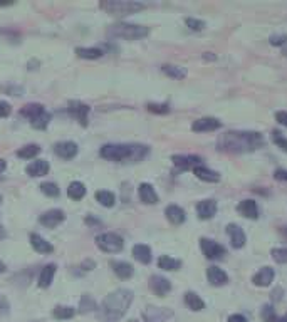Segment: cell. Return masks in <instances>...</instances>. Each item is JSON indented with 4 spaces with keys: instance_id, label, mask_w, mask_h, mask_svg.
<instances>
[{
    "instance_id": "51",
    "label": "cell",
    "mask_w": 287,
    "mask_h": 322,
    "mask_svg": "<svg viewBox=\"0 0 287 322\" xmlns=\"http://www.w3.org/2000/svg\"><path fill=\"white\" fill-rule=\"evenodd\" d=\"M5 166H7V165H5V161H4V160H0V173L4 172V169H5Z\"/></svg>"
},
{
    "instance_id": "26",
    "label": "cell",
    "mask_w": 287,
    "mask_h": 322,
    "mask_svg": "<svg viewBox=\"0 0 287 322\" xmlns=\"http://www.w3.org/2000/svg\"><path fill=\"white\" fill-rule=\"evenodd\" d=\"M133 257L141 263H150L151 262V249L145 243H138L133 247Z\"/></svg>"
},
{
    "instance_id": "5",
    "label": "cell",
    "mask_w": 287,
    "mask_h": 322,
    "mask_svg": "<svg viewBox=\"0 0 287 322\" xmlns=\"http://www.w3.org/2000/svg\"><path fill=\"white\" fill-rule=\"evenodd\" d=\"M21 115L24 118H27L30 121V124H32V128H35V129H44L50 121V115L44 109V106H41V104L24 106L21 109Z\"/></svg>"
},
{
    "instance_id": "33",
    "label": "cell",
    "mask_w": 287,
    "mask_h": 322,
    "mask_svg": "<svg viewBox=\"0 0 287 322\" xmlns=\"http://www.w3.org/2000/svg\"><path fill=\"white\" fill-rule=\"evenodd\" d=\"M76 52H78V55L82 59H99L101 55L104 54L103 50L96 49V47H79V49H76Z\"/></svg>"
},
{
    "instance_id": "7",
    "label": "cell",
    "mask_w": 287,
    "mask_h": 322,
    "mask_svg": "<svg viewBox=\"0 0 287 322\" xmlns=\"http://www.w3.org/2000/svg\"><path fill=\"white\" fill-rule=\"evenodd\" d=\"M96 245L103 250L107 252V254H116V252H121L124 247V242L118 233H101V235L96 237Z\"/></svg>"
},
{
    "instance_id": "38",
    "label": "cell",
    "mask_w": 287,
    "mask_h": 322,
    "mask_svg": "<svg viewBox=\"0 0 287 322\" xmlns=\"http://www.w3.org/2000/svg\"><path fill=\"white\" fill-rule=\"evenodd\" d=\"M260 317H262L264 322H279L276 311H274V307L271 304H267V306L262 307V311H260Z\"/></svg>"
},
{
    "instance_id": "1",
    "label": "cell",
    "mask_w": 287,
    "mask_h": 322,
    "mask_svg": "<svg viewBox=\"0 0 287 322\" xmlns=\"http://www.w3.org/2000/svg\"><path fill=\"white\" fill-rule=\"evenodd\" d=\"M265 144V138L257 131H227L217 138V149L223 153H250Z\"/></svg>"
},
{
    "instance_id": "35",
    "label": "cell",
    "mask_w": 287,
    "mask_h": 322,
    "mask_svg": "<svg viewBox=\"0 0 287 322\" xmlns=\"http://www.w3.org/2000/svg\"><path fill=\"white\" fill-rule=\"evenodd\" d=\"M41 148L37 146V144H27V146H24L17 151V156L19 158H24V160H30V158H35L39 155Z\"/></svg>"
},
{
    "instance_id": "40",
    "label": "cell",
    "mask_w": 287,
    "mask_h": 322,
    "mask_svg": "<svg viewBox=\"0 0 287 322\" xmlns=\"http://www.w3.org/2000/svg\"><path fill=\"white\" fill-rule=\"evenodd\" d=\"M39 188L44 195H47V197H57V195H59V188H57L56 183H42Z\"/></svg>"
},
{
    "instance_id": "31",
    "label": "cell",
    "mask_w": 287,
    "mask_h": 322,
    "mask_svg": "<svg viewBox=\"0 0 287 322\" xmlns=\"http://www.w3.org/2000/svg\"><path fill=\"white\" fill-rule=\"evenodd\" d=\"M158 267L163 270H168V272H173V270H178L182 267V262L178 258H171L168 255H162L158 258Z\"/></svg>"
},
{
    "instance_id": "37",
    "label": "cell",
    "mask_w": 287,
    "mask_h": 322,
    "mask_svg": "<svg viewBox=\"0 0 287 322\" xmlns=\"http://www.w3.org/2000/svg\"><path fill=\"white\" fill-rule=\"evenodd\" d=\"M271 138H272V141H274V144H276L277 148H280V149L284 151V153H287V138L282 135V132L274 129L271 132Z\"/></svg>"
},
{
    "instance_id": "17",
    "label": "cell",
    "mask_w": 287,
    "mask_h": 322,
    "mask_svg": "<svg viewBox=\"0 0 287 322\" xmlns=\"http://www.w3.org/2000/svg\"><path fill=\"white\" fill-rule=\"evenodd\" d=\"M196 213L202 220H210L217 213V201L215 200H202L196 205Z\"/></svg>"
},
{
    "instance_id": "30",
    "label": "cell",
    "mask_w": 287,
    "mask_h": 322,
    "mask_svg": "<svg viewBox=\"0 0 287 322\" xmlns=\"http://www.w3.org/2000/svg\"><path fill=\"white\" fill-rule=\"evenodd\" d=\"M185 304L188 306L190 311L199 312L202 309H205V302L200 299V295H196L195 292H187L185 294Z\"/></svg>"
},
{
    "instance_id": "49",
    "label": "cell",
    "mask_w": 287,
    "mask_h": 322,
    "mask_svg": "<svg viewBox=\"0 0 287 322\" xmlns=\"http://www.w3.org/2000/svg\"><path fill=\"white\" fill-rule=\"evenodd\" d=\"M228 322H247V319L242 314H232L230 317H228Z\"/></svg>"
},
{
    "instance_id": "13",
    "label": "cell",
    "mask_w": 287,
    "mask_h": 322,
    "mask_svg": "<svg viewBox=\"0 0 287 322\" xmlns=\"http://www.w3.org/2000/svg\"><path fill=\"white\" fill-rule=\"evenodd\" d=\"M150 287L156 295L165 297V295L171 290V283L168 279H165V277H162V275H153L150 279Z\"/></svg>"
},
{
    "instance_id": "22",
    "label": "cell",
    "mask_w": 287,
    "mask_h": 322,
    "mask_svg": "<svg viewBox=\"0 0 287 322\" xmlns=\"http://www.w3.org/2000/svg\"><path fill=\"white\" fill-rule=\"evenodd\" d=\"M165 215L173 225H182L185 220H187V215H185L183 208H180L178 205H168L167 210H165Z\"/></svg>"
},
{
    "instance_id": "15",
    "label": "cell",
    "mask_w": 287,
    "mask_h": 322,
    "mask_svg": "<svg viewBox=\"0 0 287 322\" xmlns=\"http://www.w3.org/2000/svg\"><path fill=\"white\" fill-rule=\"evenodd\" d=\"M274 275H276L274 269L262 267L257 274H254L252 282H254L255 287H267V286H271V282L274 280Z\"/></svg>"
},
{
    "instance_id": "34",
    "label": "cell",
    "mask_w": 287,
    "mask_h": 322,
    "mask_svg": "<svg viewBox=\"0 0 287 322\" xmlns=\"http://www.w3.org/2000/svg\"><path fill=\"white\" fill-rule=\"evenodd\" d=\"M96 200L99 201V205H103V206H113L114 205V201H116V197H114V193L113 192H107V190H101L96 193Z\"/></svg>"
},
{
    "instance_id": "29",
    "label": "cell",
    "mask_w": 287,
    "mask_h": 322,
    "mask_svg": "<svg viewBox=\"0 0 287 322\" xmlns=\"http://www.w3.org/2000/svg\"><path fill=\"white\" fill-rule=\"evenodd\" d=\"M162 71L168 75L171 79H176V81H182L187 78V69L182 67V66H171V64H165L162 66Z\"/></svg>"
},
{
    "instance_id": "43",
    "label": "cell",
    "mask_w": 287,
    "mask_h": 322,
    "mask_svg": "<svg viewBox=\"0 0 287 322\" xmlns=\"http://www.w3.org/2000/svg\"><path fill=\"white\" fill-rule=\"evenodd\" d=\"M146 107H148L150 112H156V115H167V112H170L168 104H153V103H150Z\"/></svg>"
},
{
    "instance_id": "27",
    "label": "cell",
    "mask_w": 287,
    "mask_h": 322,
    "mask_svg": "<svg viewBox=\"0 0 287 322\" xmlns=\"http://www.w3.org/2000/svg\"><path fill=\"white\" fill-rule=\"evenodd\" d=\"M54 275H56V265L49 263L46 265L42 270H41V275H39V287L42 289H47L50 283L54 280Z\"/></svg>"
},
{
    "instance_id": "9",
    "label": "cell",
    "mask_w": 287,
    "mask_h": 322,
    "mask_svg": "<svg viewBox=\"0 0 287 322\" xmlns=\"http://www.w3.org/2000/svg\"><path fill=\"white\" fill-rule=\"evenodd\" d=\"M173 312L168 311V309H163V307H146V311L143 312V317L146 322H167Z\"/></svg>"
},
{
    "instance_id": "19",
    "label": "cell",
    "mask_w": 287,
    "mask_h": 322,
    "mask_svg": "<svg viewBox=\"0 0 287 322\" xmlns=\"http://www.w3.org/2000/svg\"><path fill=\"white\" fill-rule=\"evenodd\" d=\"M207 279L208 282L212 283V286L215 287H222V286H225V283L228 282V275L223 272L222 269L219 267H215V265H212V267H208L207 269Z\"/></svg>"
},
{
    "instance_id": "12",
    "label": "cell",
    "mask_w": 287,
    "mask_h": 322,
    "mask_svg": "<svg viewBox=\"0 0 287 322\" xmlns=\"http://www.w3.org/2000/svg\"><path fill=\"white\" fill-rule=\"evenodd\" d=\"M227 233H228V237H230V242H232L234 249H242L245 245V242H247L245 232L242 230L239 225L228 223L227 225Z\"/></svg>"
},
{
    "instance_id": "42",
    "label": "cell",
    "mask_w": 287,
    "mask_h": 322,
    "mask_svg": "<svg viewBox=\"0 0 287 322\" xmlns=\"http://www.w3.org/2000/svg\"><path fill=\"white\" fill-rule=\"evenodd\" d=\"M272 258L276 260L277 263H287V247H282V249H274L272 252Z\"/></svg>"
},
{
    "instance_id": "8",
    "label": "cell",
    "mask_w": 287,
    "mask_h": 322,
    "mask_svg": "<svg viewBox=\"0 0 287 322\" xmlns=\"http://www.w3.org/2000/svg\"><path fill=\"white\" fill-rule=\"evenodd\" d=\"M200 249L203 252V255H205L208 260H220V258H223L227 254L223 245H220L219 242L210 240V238H202L200 240Z\"/></svg>"
},
{
    "instance_id": "52",
    "label": "cell",
    "mask_w": 287,
    "mask_h": 322,
    "mask_svg": "<svg viewBox=\"0 0 287 322\" xmlns=\"http://www.w3.org/2000/svg\"><path fill=\"white\" fill-rule=\"evenodd\" d=\"M5 272V263L4 262H0V274Z\"/></svg>"
},
{
    "instance_id": "32",
    "label": "cell",
    "mask_w": 287,
    "mask_h": 322,
    "mask_svg": "<svg viewBox=\"0 0 287 322\" xmlns=\"http://www.w3.org/2000/svg\"><path fill=\"white\" fill-rule=\"evenodd\" d=\"M67 195L73 200H81V198H84L86 188H84V185H82L81 181H73L71 185H69V188H67Z\"/></svg>"
},
{
    "instance_id": "10",
    "label": "cell",
    "mask_w": 287,
    "mask_h": 322,
    "mask_svg": "<svg viewBox=\"0 0 287 322\" xmlns=\"http://www.w3.org/2000/svg\"><path fill=\"white\" fill-rule=\"evenodd\" d=\"M171 161L175 163V166L182 169H193L195 166H200L203 160L195 155H175L171 156Z\"/></svg>"
},
{
    "instance_id": "56",
    "label": "cell",
    "mask_w": 287,
    "mask_h": 322,
    "mask_svg": "<svg viewBox=\"0 0 287 322\" xmlns=\"http://www.w3.org/2000/svg\"><path fill=\"white\" fill-rule=\"evenodd\" d=\"M0 203H2V197H0Z\"/></svg>"
},
{
    "instance_id": "2",
    "label": "cell",
    "mask_w": 287,
    "mask_h": 322,
    "mask_svg": "<svg viewBox=\"0 0 287 322\" xmlns=\"http://www.w3.org/2000/svg\"><path fill=\"white\" fill-rule=\"evenodd\" d=\"M150 153L148 146L143 144H104L101 156L110 161H139Z\"/></svg>"
},
{
    "instance_id": "14",
    "label": "cell",
    "mask_w": 287,
    "mask_h": 322,
    "mask_svg": "<svg viewBox=\"0 0 287 322\" xmlns=\"http://www.w3.org/2000/svg\"><path fill=\"white\" fill-rule=\"evenodd\" d=\"M54 151L62 160H73V158L78 155V144L73 141H61L54 146Z\"/></svg>"
},
{
    "instance_id": "21",
    "label": "cell",
    "mask_w": 287,
    "mask_h": 322,
    "mask_svg": "<svg viewBox=\"0 0 287 322\" xmlns=\"http://www.w3.org/2000/svg\"><path fill=\"white\" fill-rule=\"evenodd\" d=\"M193 173H195L196 178L202 180V181H207V183H219L220 181V175L219 173L213 172V169L207 168V166H203V165L195 166Z\"/></svg>"
},
{
    "instance_id": "46",
    "label": "cell",
    "mask_w": 287,
    "mask_h": 322,
    "mask_svg": "<svg viewBox=\"0 0 287 322\" xmlns=\"http://www.w3.org/2000/svg\"><path fill=\"white\" fill-rule=\"evenodd\" d=\"M7 312H9V302H7V299H5L2 294H0V315H4Z\"/></svg>"
},
{
    "instance_id": "50",
    "label": "cell",
    "mask_w": 287,
    "mask_h": 322,
    "mask_svg": "<svg viewBox=\"0 0 287 322\" xmlns=\"http://www.w3.org/2000/svg\"><path fill=\"white\" fill-rule=\"evenodd\" d=\"M203 61H217V55H213L212 52H205L203 54Z\"/></svg>"
},
{
    "instance_id": "24",
    "label": "cell",
    "mask_w": 287,
    "mask_h": 322,
    "mask_svg": "<svg viewBox=\"0 0 287 322\" xmlns=\"http://www.w3.org/2000/svg\"><path fill=\"white\" fill-rule=\"evenodd\" d=\"M49 173V163L46 160H37V161H32L30 165L27 166V175L34 176H46Z\"/></svg>"
},
{
    "instance_id": "11",
    "label": "cell",
    "mask_w": 287,
    "mask_h": 322,
    "mask_svg": "<svg viewBox=\"0 0 287 322\" xmlns=\"http://www.w3.org/2000/svg\"><path fill=\"white\" fill-rule=\"evenodd\" d=\"M222 128V121L217 118H200L191 124V131L195 132H208V131H217Z\"/></svg>"
},
{
    "instance_id": "18",
    "label": "cell",
    "mask_w": 287,
    "mask_h": 322,
    "mask_svg": "<svg viewBox=\"0 0 287 322\" xmlns=\"http://www.w3.org/2000/svg\"><path fill=\"white\" fill-rule=\"evenodd\" d=\"M237 212L245 218H250V220L259 218V206L254 200H242L237 206Z\"/></svg>"
},
{
    "instance_id": "3",
    "label": "cell",
    "mask_w": 287,
    "mask_h": 322,
    "mask_svg": "<svg viewBox=\"0 0 287 322\" xmlns=\"http://www.w3.org/2000/svg\"><path fill=\"white\" fill-rule=\"evenodd\" d=\"M133 302V292L128 289H118L103 300V314L107 319H121Z\"/></svg>"
},
{
    "instance_id": "41",
    "label": "cell",
    "mask_w": 287,
    "mask_h": 322,
    "mask_svg": "<svg viewBox=\"0 0 287 322\" xmlns=\"http://www.w3.org/2000/svg\"><path fill=\"white\" fill-rule=\"evenodd\" d=\"M185 24L188 25V29L195 30V32H200V30L205 29V22L200 21V18H193V17H188L187 21H185Z\"/></svg>"
},
{
    "instance_id": "28",
    "label": "cell",
    "mask_w": 287,
    "mask_h": 322,
    "mask_svg": "<svg viewBox=\"0 0 287 322\" xmlns=\"http://www.w3.org/2000/svg\"><path fill=\"white\" fill-rule=\"evenodd\" d=\"M111 267L114 270V274H116L119 279H130V277L133 275V272H135L133 265L128 263V262H113Z\"/></svg>"
},
{
    "instance_id": "36",
    "label": "cell",
    "mask_w": 287,
    "mask_h": 322,
    "mask_svg": "<svg viewBox=\"0 0 287 322\" xmlns=\"http://www.w3.org/2000/svg\"><path fill=\"white\" fill-rule=\"evenodd\" d=\"M52 315L56 319H59V320L71 319L74 315V309L73 307H66V306H59V307H56L52 311Z\"/></svg>"
},
{
    "instance_id": "57",
    "label": "cell",
    "mask_w": 287,
    "mask_h": 322,
    "mask_svg": "<svg viewBox=\"0 0 287 322\" xmlns=\"http://www.w3.org/2000/svg\"><path fill=\"white\" fill-rule=\"evenodd\" d=\"M131 322H138V320H131Z\"/></svg>"
},
{
    "instance_id": "44",
    "label": "cell",
    "mask_w": 287,
    "mask_h": 322,
    "mask_svg": "<svg viewBox=\"0 0 287 322\" xmlns=\"http://www.w3.org/2000/svg\"><path fill=\"white\" fill-rule=\"evenodd\" d=\"M271 46H285L287 44V35L285 34H274L269 37Z\"/></svg>"
},
{
    "instance_id": "39",
    "label": "cell",
    "mask_w": 287,
    "mask_h": 322,
    "mask_svg": "<svg viewBox=\"0 0 287 322\" xmlns=\"http://www.w3.org/2000/svg\"><path fill=\"white\" fill-rule=\"evenodd\" d=\"M79 309H81V312H93L96 311V302L89 297V295H84L79 302Z\"/></svg>"
},
{
    "instance_id": "54",
    "label": "cell",
    "mask_w": 287,
    "mask_h": 322,
    "mask_svg": "<svg viewBox=\"0 0 287 322\" xmlns=\"http://www.w3.org/2000/svg\"><path fill=\"white\" fill-rule=\"evenodd\" d=\"M279 322H287V314L284 315V317H282V319H279Z\"/></svg>"
},
{
    "instance_id": "20",
    "label": "cell",
    "mask_w": 287,
    "mask_h": 322,
    "mask_svg": "<svg viewBox=\"0 0 287 322\" xmlns=\"http://www.w3.org/2000/svg\"><path fill=\"white\" fill-rule=\"evenodd\" d=\"M138 193H139V200L143 201L146 205H155L158 203V195L155 192V188H153L150 183H141L138 188Z\"/></svg>"
},
{
    "instance_id": "55",
    "label": "cell",
    "mask_w": 287,
    "mask_h": 322,
    "mask_svg": "<svg viewBox=\"0 0 287 322\" xmlns=\"http://www.w3.org/2000/svg\"><path fill=\"white\" fill-rule=\"evenodd\" d=\"M282 54L287 58V46H284V49H282Z\"/></svg>"
},
{
    "instance_id": "23",
    "label": "cell",
    "mask_w": 287,
    "mask_h": 322,
    "mask_svg": "<svg viewBox=\"0 0 287 322\" xmlns=\"http://www.w3.org/2000/svg\"><path fill=\"white\" fill-rule=\"evenodd\" d=\"M30 245H32V249L35 252H39V254H50V252H54L52 245H50L46 238L37 235V233H32L30 235Z\"/></svg>"
},
{
    "instance_id": "6",
    "label": "cell",
    "mask_w": 287,
    "mask_h": 322,
    "mask_svg": "<svg viewBox=\"0 0 287 322\" xmlns=\"http://www.w3.org/2000/svg\"><path fill=\"white\" fill-rule=\"evenodd\" d=\"M101 9L110 12L113 15H128L135 14L138 10H143L145 4L130 2V0H107V2H101Z\"/></svg>"
},
{
    "instance_id": "47",
    "label": "cell",
    "mask_w": 287,
    "mask_h": 322,
    "mask_svg": "<svg viewBox=\"0 0 287 322\" xmlns=\"http://www.w3.org/2000/svg\"><path fill=\"white\" fill-rule=\"evenodd\" d=\"M276 119H277V123H280V124L287 128V111H277L276 112Z\"/></svg>"
},
{
    "instance_id": "25",
    "label": "cell",
    "mask_w": 287,
    "mask_h": 322,
    "mask_svg": "<svg viewBox=\"0 0 287 322\" xmlns=\"http://www.w3.org/2000/svg\"><path fill=\"white\" fill-rule=\"evenodd\" d=\"M69 111H71V115L76 116V119L82 124L86 126L87 124V115H89V106L82 104V103H71V107H69Z\"/></svg>"
},
{
    "instance_id": "48",
    "label": "cell",
    "mask_w": 287,
    "mask_h": 322,
    "mask_svg": "<svg viewBox=\"0 0 287 322\" xmlns=\"http://www.w3.org/2000/svg\"><path fill=\"white\" fill-rule=\"evenodd\" d=\"M274 178L279 181H287V169H277V172L274 173Z\"/></svg>"
},
{
    "instance_id": "53",
    "label": "cell",
    "mask_w": 287,
    "mask_h": 322,
    "mask_svg": "<svg viewBox=\"0 0 287 322\" xmlns=\"http://www.w3.org/2000/svg\"><path fill=\"white\" fill-rule=\"evenodd\" d=\"M5 237V230L2 229V226H0V238H4Z\"/></svg>"
},
{
    "instance_id": "16",
    "label": "cell",
    "mask_w": 287,
    "mask_h": 322,
    "mask_svg": "<svg viewBox=\"0 0 287 322\" xmlns=\"http://www.w3.org/2000/svg\"><path fill=\"white\" fill-rule=\"evenodd\" d=\"M39 222L44 226H47V229H54V226H57L59 223L64 222V213L61 210H49V212L41 215Z\"/></svg>"
},
{
    "instance_id": "4",
    "label": "cell",
    "mask_w": 287,
    "mask_h": 322,
    "mask_svg": "<svg viewBox=\"0 0 287 322\" xmlns=\"http://www.w3.org/2000/svg\"><path fill=\"white\" fill-rule=\"evenodd\" d=\"M107 34L111 37H118V39H126V41H138L143 39L150 34V29L145 25H136V24H114L107 29Z\"/></svg>"
},
{
    "instance_id": "45",
    "label": "cell",
    "mask_w": 287,
    "mask_h": 322,
    "mask_svg": "<svg viewBox=\"0 0 287 322\" xmlns=\"http://www.w3.org/2000/svg\"><path fill=\"white\" fill-rule=\"evenodd\" d=\"M10 115V104L5 101H0V118H7Z\"/></svg>"
}]
</instances>
